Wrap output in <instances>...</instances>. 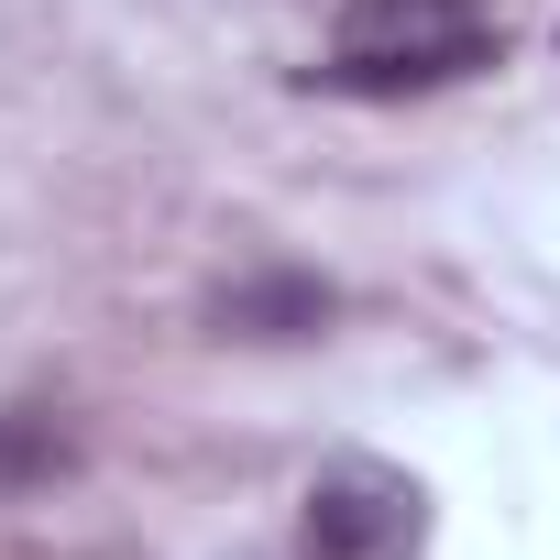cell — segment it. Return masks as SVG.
<instances>
[{"label": "cell", "mask_w": 560, "mask_h": 560, "mask_svg": "<svg viewBox=\"0 0 560 560\" xmlns=\"http://www.w3.org/2000/svg\"><path fill=\"white\" fill-rule=\"evenodd\" d=\"M56 472H78L67 407H0V494H45Z\"/></svg>", "instance_id": "obj_4"}, {"label": "cell", "mask_w": 560, "mask_h": 560, "mask_svg": "<svg viewBox=\"0 0 560 560\" xmlns=\"http://www.w3.org/2000/svg\"><path fill=\"white\" fill-rule=\"evenodd\" d=\"M330 287L319 275H242V287H220L209 298V330L220 341H308V330H330Z\"/></svg>", "instance_id": "obj_3"}, {"label": "cell", "mask_w": 560, "mask_h": 560, "mask_svg": "<svg viewBox=\"0 0 560 560\" xmlns=\"http://www.w3.org/2000/svg\"><path fill=\"white\" fill-rule=\"evenodd\" d=\"M505 34L483 23V0H341V56L308 67L330 100H418L451 78H483Z\"/></svg>", "instance_id": "obj_1"}, {"label": "cell", "mask_w": 560, "mask_h": 560, "mask_svg": "<svg viewBox=\"0 0 560 560\" xmlns=\"http://www.w3.org/2000/svg\"><path fill=\"white\" fill-rule=\"evenodd\" d=\"M429 549V483L385 451H330L298 494V560H418Z\"/></svg>", "instance_id": "obj_2"}]
</instances>
